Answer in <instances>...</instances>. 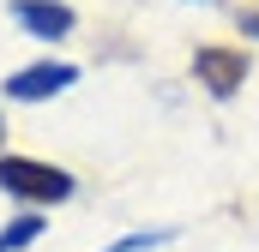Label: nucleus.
I'll use <instances>...</instances> for the list:
<instances>
[{
  "mask_svg": "<svg viewBox=\"0 0 259 252\" xmlns=\"http://www.w3.org/2000/svg\"><path fill=\"white\" fill-rule=\"evenodd\" d=\"M0 192L24 198V204H61L72 198V174L36 156H0Z\"/></svg>",
  "mask_w": 259,
  "mask_h": 252,
  "instance_id": "f257e3e1",
  "label": "nucleus"
},
{
  "mask_svg": "<svg viewBox=\"0 0 259 252\" xmlns=\"http://www.w3.org/2000/svg\"><path fill=\"white\" fill-rule=\"evenodd\" d=\"M66 84H78V66L72 60H36V66H18L6 78V96L12 102H49V96H61Z\"/></svg>",
  "mask_w": 259,
  "mask_h": 252,
  "instance_id": "f03ea898",
  "label": "nucleus"
},
{
  "mask_svg": "<svg viewBox=\"0 0 259 252\" xmlns=\"http://www.w3.org/2000/svg\"><path fill=\"white\" fill-rule=\"evenodd\" d=\"M193 78L211 96H235V90L247 84V54H241V48H199L193 54Z\"/></svg>",
  "mask_w": 259,
  "mask_h": 252,
  "instance_id": "7ed1b4c3",
  "label": "nucleus"
},
{
  "mask_svg": "<svg viewBox=\"0 0 259 252\" xmlns=\"http://www.w3.org/2000/svg\"><path fill=\"white\" fill-rule=\"evenodd\" d=\"M12 18L30 30V36H66L78 18H72V6L61 0H12Z\"/></svg>",
  "mask_w": 259,
  "mask_h": 252,
  "instance_id": "20e7f679",
  "label": "nucleus"
},
{
  "mask_svg": "<svg viewBox=\"0 0 259 252\" xmlns=\"http://www.w3.org/2000/svg\"><path fill=\"white\" fill-rule=\"evenodd\" d=\"M36 240H42V216H36V210L12 216V222L0 228V252H24V246H36Z\"/></svg>",
  "mask_w": 259,
  "mask_h": 252,
  "instance_id": "39448f33",
  "label": "nucleus"
},
{
  "mask_svg": "<svg viewBox=\"0 0 259 252\" xmlns=\"http://www.w3.org/2000/svg\"><path fill=\"white\" fill-rule=\"evenodd\" d=\"M163 240H175V228H139V234H127V240H115V246H103V252H151V246H163Z\"/></svg>",
  "mask_w": 259,
  "mask_h": 252,
  "instance_id": "423d86ee",
  "label": "nucleus"
},
{
  "mask_svg": "<svg viewBox=\"0 0 259 252\" xmlns=\"http://www.w3.org/2000/svg\"><path fill=\"white\" fill-rule=\"evenodd\" d=\"M241 30H247V36H259V12H241Z\"/></svg>",
  "mask_w": 259,
  "mask_h": 252,
  "instance_id": "0eeeda50",
  "label": "nucleus"
},
{
  "mask_svg": "<svg viewBox=\"0 0 259 252\" xmlns=\"http://www.w3.org/2000/svg\"><path fill=\"white\" fill-rule=\"evenodd\" d=\"M199 6H217V0H199Z\"/></svg>",
  "mask_w": 259,
  "mask_h": 252,
  "instance_id": "6e6552de",
  "label": "nucleus"
}]
</instances>
